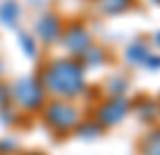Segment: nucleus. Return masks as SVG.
<instances>
[{
  "mask_svg": "<svg viewBox=\"0 0 160 155\" xmlns=\"http://www.w3.org/2000/svg\"><path fill=\"white\" fill-rule=\"evenodd\" d=\"M43 88L55 95L74 98L84 91V67L77 60H53L43 69Z\"/></svg>",
  "mask_w": 160,
  "mask_h": 155,
  "instance_id": "1",
  "label": "nucleus"
},
{
  "mask_svg": "<svg viewBox=\"0 0 160 155\" xmlns=\"http://www.w3.org/2000/svg\"><path fill=\"white\" fill-rule=\"evenodd\" d=\"M46 122L60 134L69 131V129H74L79 124V110L65 100H53L46 108Z\"/></svg>",
  "mask_w": 160,
  "mask_h": 155,
  "instance_id": "2",
  "label": "nucleus"
},
{
  "mask_svg": "<svg viewBox=\"0 0 160 155\" xmlns=\"http://www.w3.org/2000/svg\"><path fill=\"white\" fill-rule=\"evenodd\" d=\"M14 98H17V103H19L22 108L36 110L46 100V88L36 79H22L19 84L14 86Z\"/></svg>",
  "mask_w": 160,
  "mask_h": 155,
  "instance_id": "3",
  "label": "nucleus"
},
{
  "mask_svg": "<svg viewBox=\"0 0 160 155\" xmlns=\"http://www.w3.org/2000/svg\"><path fill=\"white\" fill-rule=\"evenodd\" d=\"M129 112V103L124 95H110L103 105L98 108L96 117H98V124L100 127H115L124 119V115Z\"/></svg>",
  "mask_w": 160,
  "mask_h": 155,
  "instance_id": "4",
  "label": "nucleus"
},
{
  "mask_svg": "<svg viewBox=\"0 0 160 155\" xmlns=\"http://www.w3.org/2000/svg\"><path fill=\"white\" fill-rule=\"evenodd\" d=\"M62 43L69 53L74 55H81L86 48H91V34L86 31L84 24H69L67 31L62 34Z\"/></svg>",
  "mask_w": 160,
  "mask_h": 155,
  "instance_id": "5",
  "label": "nucleus"
},
{
  "mask_svg": "<svg viewBox=\"0 0 160 155\" xmlns=\"http://www.w3.org/2000/svg\"><path fill=\"white\" fill-rule=\"evenodd\" d=\"M36 31H38V36L46 41V43H53V41L60 38V34H62V22L58 19L55 14H46V17L38 22Z\"/></svg>",
  "mask_w": 160,
  "mask_h": 155,
  "instance_id": "6",
  "label": "nucleus"
},
{
  "mask_svg": "<svg viewBox=\"0 0 160 155\" xmlns=\"http://www.w3.org/2000/svg\"><path fill=\"white\" fill-rule=\"evenodd\" d=\"M148 57H151V53H148V46L143 41H136V43H132L127 48V60L132 65H146Z\"/></svg>",
  "mask_w": 160,
  "mask_h": 155,
  "instance_id": "7",
  "label": "nucleus"
},
{
  "mask_svg": "<svg viewBox=\"0 0 160 155\" xmlns=\"http://www.w3.org/2000/svg\"><path fill=\"white\" fill-rule=\"evenodd\" d=\"M79 57H81V62H79L81 67H100V65L105 62V53H103L100 48H96V46L86 48Z\"/></svg>",
  "mask_w": 160,
  "mask_h": 155,
  "instance_id": "8",
  "label": "nucleus"
},
{
  "mask_svg": "<svg viewBox=\"0 0 160 155\" xmlns=\"http://www.w3.org/2000/svg\"><path fill=\"white\" fill-rule=\"evenodd\" d=\"M141 153L143 155H160V129H153L141 141Z\"/></svg>",
  "mask_w": 160,
  "mask_h": 155,
  "instance_id": "9",
  "label": "nucleus"
},
{
  "mask_svg": "<svg viewBox=\"0 0 160 155\" xmlns=\"http://www.w3.org/2000/svg\"><path fill=\"white\" fill-rule=\"evenodd\" d=\"M0 19H2V24H17V19H19V5L14 2V0H7V2H2V7H0Z\"/></svg>",
  "mask_w": 160,
  "mask_h": 155,
  "instance_id": "10",
  "label": "nucleus"
},
{
  "mask_svg": "<svg viewBox=\"0 0 160 155\" xmlns=\"http://www.w3.org/2000/svg\"><path fill=\"white\" fill-rule=\"evenodd\" d=\"M136 110H139L141 119H155L160 112V103L158 100H148V98H143V100L136 105Z\"/></svg>",
  "mask_w": 160,
  "mask_h": 155,
  "instance_id": "11",
  "label": "nucleus"
},
{
  "mask_svg": "<svg viewBox=\"0 0 160 155\" xmlns=\"http://www.w3.org/2000/svg\"><path fill=\"white\" fill-rule=\"evenodd\" d=\"M132 0H100V10L105 14H120L124 10H129Z\"/></svg>",
  "mask_w": 160,
  "mask_h": 155,
  "instance_id": "12",
  "label": "nucleus"
},
{
  "mask_svg": "<svg viewBox=\"0 0 160 155\" xmlns=\"http://www.w3.org/2000/svg\"><path fill=\"white\" fill-rule=\"evenodd\" d=\"M124 91H127V79L112 76V79H110V93L112 95H124Z\"/></svg>",
  "mask_w": 160,
  "mask_h": 155,
  "instance_id": "13",
  "label": "nucleus"
},
{
  "mask_svg": "<svg viewBox=\"0 0 160 155\" xmlns=\"http://www.w3.org/2000/svg\"><path fill=\"white\" fill-rule=\"evenodd\" d=\"M19 41H22V48H24V53L31 55V57H36V43H33L31 36H29V34H22V36H19Z\"/></svg>",
  "mask_w": 160,
  "mask_h": 155,
  "instance_id": "14",
  "label": "nucleus"
},
{
  "mask_svg": "<svg viewBox=\"0 0 160 155\" xmlns=\"http://www.w3.org/2000/svg\"><path fill=\"white\" fill-rule=\"evenodd\" d=\"M146 67L148 69H160V55H151L146 60Z\"/></svg>",
  "mask_w": 160,
  "mask_h": 155,
  "instance_id": "15",
  "label": "nucleus"
},
{
  "mask_svg": "<svg viewBox=\"0 0 160 155\" xmlns=\"http://www.w3.org/2000/svg\"><path fill=\"white\" fill-rule=\"evenodd\" d=\"M79 134H100V124H88V127H81Z\"/></svg>",
  "mask_w": 160,
  "mask_h": 155,
  "instance_id": "16",
  "label": "nucleus"
},
{
  "mask_svg": "<svg viewBox=\"0 0 160 155\" xmlns=\"http://www.w3.org/2000/svg\"><path fill=\"white\" fill-rule=\"evenodd\" d=\"M155 43H158V46H160V31H158V34H155Z\"/></svg>",
  "mask_w": 160,
  "mask_h": 155,
  "instance_id": "17",
  "label": "nucleus"
},
{
  "mask_svg": "<svg viewBox=\"0 0 160 155\" xmlns=\"http://www.w3.org/2000/svg\"><path fill=\"white\" fill-rule=\"evenodd\" d=\"M153 2H155V5H160V0H153Z\"/></svg>",
  "mask_w": 160,
  "mask_h": 155,
  "instance_id": "18",
  "label": "nucleus"
},
{
  "mask_svg": "<svg viewBox=\"0 0 160 155\" xmlns=\"http://www.w3.org/2000/svg\"><path fill=\"white\" fill-rule=\"evenodd\" d=\"M0 72H2V65H0Z\"/></svg>",
  "mask_w": 160,
  "mask_h": 155,
  "instance_id": "19",
  "label": "nucleus"
}]
</instances>
